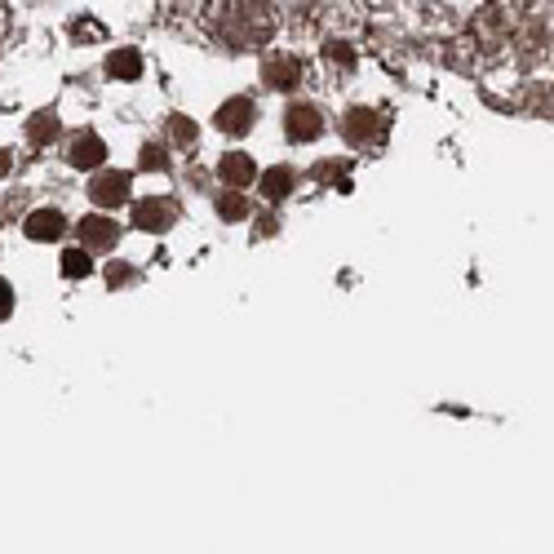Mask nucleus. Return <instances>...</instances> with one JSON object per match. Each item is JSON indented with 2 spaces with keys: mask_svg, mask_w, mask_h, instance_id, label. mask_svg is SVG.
<instances>
[{
  "mask_svg": "<svg viewBox=\"0 0 554 554\" xmlns=\"http://www.w3.org/2000/svg\"><path fill=\"white\" fill-rule=\"evenodd\" d=\"M9 311H14V289L0 280V320H9Z\"/></svg>",
  "mask_w": 554,
  "mask_h": 554,
  "instance_id": "obj_22",
  "label": "nucleus"
},
{
  "mask_svg": "<svg viewBox=\"0 0 554 554\" xmlns=\"http://www.w3.org/2000/svg\"><path fill=\"white\" fill-rule=\"evenodd\" d=\"M284 129H289L293 142H315L324 133V116L315 107H306V102H293V107L284 111Z\"/></svg>",
  "mask_w": 554,
  "mask_h": 554,
  "instance_id": "obj_3",
  "label": "nucleus"
},
{
  "mask_svg": "<svg viewBox=\"0 0 554 554\" xmlns=\"http://www.w3.org/2000/svg\"><path fill=\"white\" fill-rule=\"evenodd\" d=\"M262 80H266L271 89H297V85H302V63H297V54H275V58H266Z\"/></svg>",
  "mask_w": 554,
  "mask_h": 554,
  "instance_id": "obj_7",
  "label": "nucleus"
},
{
  "mask_svg": "<svg viewBox=\"0 0 554 554\" xmlns=\"http://www.w3.org/2000/svg\"><path fill=\"white\" fill-rule=\"evenodd\" d=\"M213 27L231 49H258L275 32V14L271 5H258V0H231V5H218Z\"/></svg>",
  "mask_w": 554,
  "mask_h": 554,
  "instance_id": "obj_1",
  "label": "nucleus"
},
{
  "mask_svg": "<svg viewBox=\"0 0 554 554\" xmlns=\"http://www.w3.org/2000/svg\"><path fill=\"white\" fill-rule=\"evenodd\" d=\"M133 222L142 231H169L178 222V204L173 200H138L133 204Z\"/></svg>",
  "mask_w": 554,
  "mask_h": 554,
  "instance_id": "obj_4",
  "label": "nucleus"
},
{
  "mask_svg": "<svg viewBox=\"0 0 554 554\" xmlns=\"http://www.w3.org/2000/svg\"><path fill=\"white\" fill-rule=\"evenodd\" d=\"M342 129H346V138H351L355 147H368V142L386 138V116H382V111H373V107H351V111H346V120H342Z\"/></svg>",
  "mask_w": 554,
  "mask_h": 554,
  "instance_id": "obj_2",
  "label": "nucleus"
},
{
  "mask_svg": "<svg viewBox=\"0 0 554 554\" xmlns=\"http://www.w3.org/2000/svg\"><path fill=\"white\" fill-rule=\"evenodd\" d=\"M80 240H85V249H111V244L120 240V222L102 218V213H94V218L80 222Z\"/></svg>",
  "mask_w": 554,
  "mask_h": 554,
  "instance_id": "obj_10",
  "label": "nucleus"
},
{
  "mask_svg": "<svg viewBox=\"0 0 554 554\" xmlns=\"http://www.w3.org/2000/svg\"><path fill=\"white\" fill-rule=\"evenodd\" d=\"M293 182H297V173L289 169V164H275V169L262 173V196L266 200H284L293 191Z\"/></svg>",
  "mask_w": 554,
  "mask_h": 554,
  "instance_id": "obj_13",
  "label": "nucleus"
},
{
  "mask_svg": "<svg viewBox=\"0 0 554 554\" xmlns=\"http://www.w3.org/2000/svg\"><path fill=\"white\" fill-rule=\"evenodd\" d=\"M129 275H133V271H129V266H120V262H116V266H111V271H107V280H111V284H125V280H129Z\"/></svg>",
  "mask_w": 554,
  "mask_h": 554,
  "instance_id": "obj_23",
  "label": "nucleus"
},
{
  "mask_svg": "<svg viewBox=\"0 0 554 554\" xmlns=\"http://www.w3.org/2000/svg\"><path fill=\"white\" fill-rule=\"evenodd\" d=\"M0 173H9V151H0Z\"/></svg>",
  "mask_w": 554,
  "mask_h": 554,
  "instance_id": "obj_25",
  "label": "nucleus"
},
{
  "mask_svg": "<svg viewBox=\"0 0 554 554\" xmlns=\"http://www.w3.org/2000/svg\"><path fill=\"white\" fill-rule=\"evenodd\" d=\"M342 169H346L342 160H337V164H333V160H320V164H315V178H324V182H328V178H337Z\"/></svg>",
  "mask_w": 554,
  "mask_h": 554,
  "instance_id": "obj_20",
  "label": "nucleus"
},
{
  "mask_svg": "<svg viewBox=\"0 0 554 554\" xmlns=\"http://www.w3.org/2000/svg\"><path fill=\"white\" fill-rule=\"evenodd\" d=\"M258 235H275V218H262L258 222Z\"/></svg>",
  "mask_w": 554,
  "mask_h": 554,
  "instance_id": "obj_24",
  "label": "nucleus"
},
{
  "mask_svg": "<svg viewBox=\"0 0 554 554\" xmlns=\"http://www.w3.org/2000/svg\"><path fill=\"white\" fill-rule=\"evenodd\" d=\"M142 169H169V156H164L156 142H147V147H142Z\"/></svg>",
  "mask_w": 554,
  "mask_h": 554,
  "instance_id": "obj_19",
  "label": "nucleus"
},
{
  "mask_svg": "<svg viewBox=\"0 0 554 554\" xmlns=\"http://www.w3.org/2000/svg\"><path fill=\"white\" fill-rule=\"evenodd\" d=\"M218 213H222L227 222L249 218V200H244V191H222V196H218Z\"/></svg>",
  "mask_w": 554,
  "mask_h": 554,
  "instance_id": "obj_15",
  "label": "nucleus"
},
{
  "mask_svg": "<svg viewBox=\"0 0 554 554\" xmlns=\"http://www.w3.org/2000/svg\"><path fill=\"white\" fill-rule=\"evenodd\" d=\"M218 129L231 133V138H240V133L253 129V102L249 98H231L218 107Z\"/></svg>",
  "mask_w": 554,
  "mask_h": 554,
  "instance_id": "obj_9",
  "label": "nucleus"
},
{
  "mask_svg": "<svg viewBox=\"0 0 554 554\" xmlns=\"http://www.w3.org/2000/svg\"><path fill=\"white\" fill-rule=\"evenodd\" d=\"M218 173H222V182H227V191H240L258 178V164H253V156H244V151H227L218 164Z\"/></svg>",
  "mask_w": 554,
  "mask_h": 554,
  "instance_id": "obj_8",
  "label": "nucleus"
},
{
  "mask_svg": "<svg viewBox=\"0 0 554 554\" xmlns=\"http://www.w3.org/2000/svg\"><path fill=\"white\" fill-rule=\"evenodd\" d=\"M129 187H133V178H129V173H120V169H107V173H98V178H94V187H89V196H94V204H102V209H111V204L129 200Z\"/></svg>",
  "mask_w": 554,
  "mask_h": 554,
  "instance_id": "obj_6",
  "label": "nucleus"
},
{
  "mask_svg": "<svg viewBox=\"0 0 554 554\" xmlns=\"http://www.w3.org/2000/svg\"><path fill=\"white\" fill-rule=\"evenodd\" d=\"M58 133H63V125H58L54 111H36L32 125H27V142H32V147H49Z\"/></svg>",
  "mask_w": 554,
  "mask_h": 554,
  "instance_id": "obj_14",
  "label": "nucleus"
},
{
  "mask_svg": "<svg viewBox=\"0 0 554 554\" xmlns=\"http://www.w3.org/2000/svg\"><path fill=\"white\" fill-rule=\"evenodd\" d=\"M89 271H94V262H89L85 249H67L63 253V275H67V280H80V275H89Z\"/></svg>",
  "mask_w": 554,
  "mask_h": 554,
  "instance_id": "obj_16",
  "label": "nucleus"
},
{
  "mask_svg": "<svg viewBox=\"0 0 554 554\" xmlns=\"http://www.w3.org/2000/svg\"><path fill=\"white\" fill-rule=\"evenodd\" d=\"M169 133H173V142H182V147L196 142V125H191L187 116H169Z\"/></svg>",
  "mask_w": 554,
  "mask_h": 554,
  "instance_id": "obj_18",
  "label": "nucleus"
},
{
  "mask_svg": "<svg viewBox=\"0 0 554 554\" xmlns=\"http://www.w3.org/2000/svg\"><path fill=\"white\" fill-rule=\"evenodd\" d=\"M107 76L111 80H138L142 76V54H138V49H129V45L111 49V54H107Z\"/></svg>",
  "mask_w": 554,
  "mask_h": 554,
  "instance_id": "obj_12",
  "label": "nucleus"
},
{
  "mask_svg": "<svg viewBox=\"0 0 554 554\" xmlns=\"http://www.w3.org/2000/svg\"><path fill=\"white\" fill-rule=\"evenodd\" d=\"M324 58H328V67H342V71H351V67H355V49H351V45H342V40L324 45Z\"/></svg>",
  "mask_w": 554,
  "mask_h": 554,
  "instance_id": "obj_17",
  "label": "nucleus"
},
{
  "mask_svg": "<svg viewBox=\"0 0 554 554\" xmlns=\"http://www.w3.org/2000/svg\"><path fill=\"white\" fill-rule=\"evenodd\" d=\"M23 231L32 235V240H58V235L67 231V222H63V213H58V209H36L32 218L23 222Z\"/></svg>",
  "mask_w": 554,
  "mask_h": 554,
  "instance_id": "obj_11",
  "label": "nucleus"
},
{
  "mask_svg": "<svg viewBox=\"0 0 554 554\" xmlns=\"http://www.w3.org/2000/svg\"><path fill=\"white\" fill-rule=\"evenodd\" d=\"M71 32H76V36H102V27L94 23V18H76V23H71Z\"/></svg>",
  "mask_w": 554,
  "mask_h": 554,
  "instance_id": "obj_21",
  "label": "nucleus"
},
{
  "mask_svg": "<svg viewBox=\"0 0 554 554\" xmlns=\"http://www.w3.org/2000/svg\"><path fill=\"white\" fill-rule=\"evenodd\" d=\"M67 160L76 164V169H98V164L107 160V142H102L98 133H89V129L71 133V151H67Z\"/></svg>",
  "mask_w": 554,
  "mask_h": 554,
  "instance_id": "obj_5",
  "label": "nucleus"
}]
</instances>
